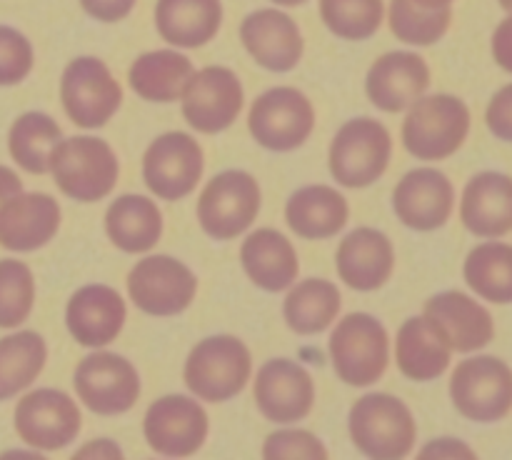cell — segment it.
Wrapping results in <instances>:
<instances>
[{"label":"cell","instance_id":"obj_1","mask_svg":"<svg viewBox=\"0 0 512 460\" xmlns=\"http://www.w3.org/2000/svg\"><path fill=\"white\" fill-rule=\"evenodd\" d=\"M348 428L360 453L375 460L405 458L418 438V425L410 408L388 393H368L355 400Z\"/></svg>","mask_w":512,"mask_h":460},{"label":"cell","instance_id":"obj_2","mask_svg":"<svg viewBox=\"0 0 512 460\" xmlns=\"http://www.w3.org/2000/svg\"><path fill=\"white\" fill-rule=\"evenodd\" d=\"M470 133V108L458 95H423L408 108L403 143L418 160H445L458 153Z\"/></svg>","mask_w":512,"mask_h":460},{"label":"cell","instance_id":"obj_3","mask_svg":"<svg viewBox=\"0 0 512 460\" xmlns=\"http://www.w3.org/2000/svg\"><path fill=\"white\" fill-rule=\"evenodd\" d=\"M120 165L113 148L103 138L60 140L50 153V175L68 198L78 203H95L113 193Z\"/></svg>","mask_w":512,"mask_h":460},{"label":"cell","instance_id":"obj_4","mask_svg":"<svg viewBox=\"0 0 512 460\" xmlns=\"http://www.w3.org/2000/svg\"><path fill=\"white\" fill-rule=\"evenodd\" d=\"M253 373L248 345L235 335H213L190 350L185 360V385L208 403L235 398Z\"/></svg>","mask_w":512,"mask_h":460},{"label":"cell","instance_id":"obj_5","mask_svg":"<svg viewBox=\"0 0 512 460\" xmlns=\"http://www.w3.org/2000/svg\"><path fill=\"white\" fill-rule=\"evenodd\" d=\"M330 358L343 383L363 388L383 378L390 360L388 330L368 313H350L330 335Z\"/></svg>","mask_w":512,"mask_h":460},{"label":"cell","instance_id":"obj_6","mask_svg":"<svg viewBox=\"0 0 512 460\" xmlns=\"http://www.w3.org/2000/svg\"><path fill=\"white\" fill-rule=\"evenodd\" d=\"M450 400L473 423H498L512 410V368L495 355H473L450 378Z\"/></svg>","mask_w":512,"mask_h":460},{"label":"cell","instance_id":"obj_7","mask_svg":"<svg viewBox=\"0 0 512 460\" xmlns=\"http://www.w3.org/2000/svg\"><path fill=\"white\" fill-rule=\"evenodd\" d=\"M393 140L388 128L373 118L348 120L330 143L328 165L345 188H368L388 170Z\"/></svg>","mask_w":512,"mask_h":460},{"label":"cell","instance_id":"obj_8","mask_svg":"<svg viewBox=\"0 0 512 460\" xmlns=\"http://www.w3.org/2000/svg\"><path fill=\"white\" fill-rule=\"evenodd\" d=\"M260 213V185L245 170L218 173L203 188L198 220L215 240H233L253 225Z\"/></svg>","mask_w":512,"mask_h":460},{"label":"cell","instance_id":"obj_9","mask_svg":"<svg viewBox=\"0 0 512 460\" xmlns=\"http://www.w3.org/2000/svg\"><path fill=\"white\" fill-rule=\"evenodd\" d=\"M60 100L75 125L88 130L103 128L118 113L123 103V88L103 60L83 55L70 60L68 68L63 70Z\"/></svg>","mask_w":512,"mask_h":460},{"label":"cell","instance_id":"obj_10","mask_svg":"<svg viewBox=\"0 0 512 460\" xmlns=\"http://www.w3.org/2000/svg\"><path fill=\"white\" fill-rule=\"evenodd\" d=\"M248 128L255 143L275 153L300 148L315 128V110L308 95L280 85L268 90L253 103Z\"/></svg>","mask_w":512,"mask_h":460},{"label":"cell","instance_id":"obj_11","mask_svg":"<svg viewBox=\"0 0 512 460\" xmlns=\"http://www.w3.org/2000/svg\"><path fill=\"white\" fill-rule=\"evenodd\" d=\"M198 293L193 270L170 255H148L128 273V295L148 315L170 318L190 308Z\"/></svg>","mask_w":512,"mask_h":460},{"label":"cell","instance_id":"obj_12","mask_svg":"<svg viewBox=\"0 0 512 460\" xmlns=\"http://www.w3.org/2000/svg\"><path fill=\"white\" fill-rule=\"evenodd\" d=\"M205 158L198 140L188 133H165L148 145L143 155V178L160 200L190 195L203 175Z\"/></svg>","mask_w":512,"mask_h":460},{"label":"cell","instance_id":"obj_13","mask_svg":"<svg viewBox=\"0 0 512 460\" xmlns=\"http://www.w3.org/2000/svg\"><path fill=\"white\" fill-rule=\"evenodd\" d=\"M180 100H183V115L190 128L215 135L228 130L238 120L245 95L233 70L223 65H208L193 73Z\"/></svg>","mask_w":512,"mask_h":460},{"label":"cell","instance_id":"obj_14","mask_svg":"<svg viewBox=\"0 0 512 460\" xmlns=\"http://www.w3.org/2000/svg\"><path fill=\"white\" fill-rule=\"evenodd\" d=\"M73 385L85 408L98 415L128 413L140 395L138 370L115 353L85 355L75 368Z\"/></svg>","mask_w":512,"mask_h":460},{"label":"cell","instance_id":"obj_15","mask_svg":"<svg viewBox=\"0 0 512 460\" xmlns=\"http://www.w3.org/2000/svg\"><path fill=\"white\" fill-rule=\"evenodd\" d=\"M80 410L70 395L55 388H40L23 395L15 405V433L38 450H60L80 433Z\"/></svg>","mask_w":512,"mask_h":460},{"label":"cell","instance_id":"obj_16","mask_svg":"<svg viewBox=\"0 0 512 460\" xmlns=\"http://www.w3.org/2000/svg\"><path fill=\"white\" fill-rule=\"evenodd\" d=\"M143 433L150 448L168 458H188L208 438V413L185 395H163L148 408Z\"/></svg>","mask_w":512,"mask_h":460},{"label":"cell","instance_id":"obj_17","mask_svg":"<svg viewBox=\"0 0 512 460\" xmlns=\"http://www.w3.org/2000/svg\"><path fill=\"white\" fill-rule=\"evenodd\" d=\"M253 398L260 413L273 423H295L313 410L315 383L303 365L275 358L255 375Z\"/></svg>","mask_w":512,"mask_h":460},{"label":"cell","instance_id":"obj_18","mask_svg":"<svg viewBox=\"0 0 512 460\" xmlns=\"http://www.w3.org/2000/svg\"><path fill=\"white\" fill-rule=\"evenodd\" d=\"M425 320L440 333L453 353H475L495 338L490 310L468 293L445 290L425 303Z\"/></svg>","mask_w":512,"mask_h":460},{"label":"cell","instance_id":"obj_19","mask_svg":"<svg viewBox=\"0 0 512 460\" xmlns=\"http://www.w3.org/2000/svg\"><path fill=\"white\" fill-rule=\"evenodd\" d=\"M395 215L408 228L428 233L443 228L455 208V188L445 173L435 168L410 170L393 193Z\"/></svg>","mask_w":512,"mask_h":460},{"label":"cell","instance_id":"obj_20","mask_svg":"<svg viewBox=\"0 0 512 460\" xmlns=\"http://www.w3.org/2000/svg\"><path fill=\"white\" fill-rule=\"evenodd\" d=\"M240 40L250 58L265 70L288 73L303 58V35L288 13L275 8H263L250 13L240 25Z\"/></svg>","mask_w":512,"mask_h":460},{"label":"cell","instance_id":"obj_21","mask_svg":"<svg viewBox=\"0 0 512 460\" xmlns=\"http://www.w3.org/2000/svg\"><path fill=\"white\" fill-rule=\"evenodd\" d=\"M430 85V68L420 55L395 50L375 60L368 70L365 90L375 108L385 113H403Z\"/></svg>","mask_w":512,"mask_h":460},{"label":"cell","instance_id":"obj_22","mask_svg":"<svg viewBox=\"0 0 512 460\" xmlns=\"http://www.w3.org/2000/svg\"><path fill=\"white\" fill-rule=\"evenodd\" d=\"M60 205L48 193H23L0 205V245L15 253H30L55 238Z\"/></svg>","mask_w":512,"mask_h":460},{"label":"cell","instance_id":"obj_23","mask_svg":"<svg viewBox=\"0 0 512 460\" xmlns=\"http://www.w3.org/2000/svg\"><path fill=\"white\" fill-rule=\"evenodd\" d=\"M125 300L110 285H85L75 290L65 308L70 335L85 348L113 343L125 325Z\"/></svg>","mask_w":512,"mask_h":460},{"label":"cell","instance_id":"obj_24","mask_svg":"<svg viewBox=\"0 0 512 460\" xmlns=\"http://www.w3.org/2000/svg\"><path fill=\"white\" fill-rule=\"evenodd\" d=\"M460 220L475 238H505L512 233V178L485 170L468 180L460 200Z\"/></svg>","mask_w":512,"mask_h":460},{"label":"cell","instance_id":"obj_25","mask_svg":"<svg viewBox=\"0 0 512 460\" xmlns=\"http://www.w3.org/2000/svg\"><path fill=\"white\" fill-rule=\"evenodd\" d=\"M335 265H338L340 280L353 290H363V293L378 290L393 275V243L388 235L375 228H355L340 240Z\"/></svg>","mask_w":512,"mask_h":460},{"label":"cell","instance_id":"obj_26","mask_svg":"<svg viewBox=\"0 0 512 460\" xmlns=\"http://www.w3.org/2000/svg\"><path fill=\"white\" fill-rule=\"evenodd\" d=\"M240 260L248 278L268 293L290 288L300 273L293 243L273 228H260L250 233L240 248Z\"/></svg>","mask_w":512,"mask_h":460},{"label":"cell","instance_id":"obj_27","mask_svg":"<svg viewBox=\"0 0 512 460\" xmlns=\"http://www.w3.org/2000/svg\"><path fill=\"white\" fill-rule=\"evenodd\" d=\"M223 23L220 0H158L155 28L175 48H200L218 35Z\"/></svg>","mask_w":512,"mask_h":460},{"label":"cell","instance_id":"obj_28","mask_svg":"<svg viewBox=\"0 0 512 460\" xmlns=\"http://www.w3.org/2000/svg\"><path fill=\"white\" fill-rule=\"evenodd\" d=\"M348 200L330 185H308L290 195L285 205V220L290 230L305 240H325L348 223Z\"/></svg>","mask_w":512,"mask_h":460},{"label":"cell","instance_id":"obj_29","mask_svg":"<svg viewBox=\"0 0 512 460\" xmlns=\"http://www.w3.org/2000/svg\"><path fill=\"white\" fill-rule=\"evenodd\" d=\"M453 350L440 338L438 330L425 320V315L408 318L395 338V360L405 378L428 383L448 370Z\"/></svg>","mask_w":512,"mask_h":460},{"label":"cell","instance_id":"obj_30","mask_svg":"<svg viewBox=\"0 0 512 460\" xmlns=\"http://www.w3.org/2000/svg\"><path fill=\"white\" fill-rule=\"evenodd\" d=\"M105 233L123 253H148L163 235V215L145 195H120L105 213Z\"/></svg>","mask_w":512,"mask_h":460},{"label":"cell","instance_id":"obj_31","mask_svg":"<svg viewBox=\"0 0 512 460\" xmlns=\"http://www.w3.org/2000/svg\"><path fill=\"white\" fill-rule=\"evenodd\" d=\"M195 68L190 58L175 50L143 53L128 70V83L135 93L150 103H173L180 100Z\"/></svg>","mask_w":512,"mask_h":460},{"label":"cell","instance_id":"obj_32","mask_svg":"<svg viewBox=\"0 0 512 460\" xmlns=\"http://www.w3.org/2000/svg\"><path fill=\"white\" fill-rule=\"evenodd\" d=\"M463 275L478 298L495 305L512 303V245L498 238L475 245L465 258Z\"/></svg>","mask_w":512,"mask_h":460},{"label":"cell","instance_id":"obj_33","mask_svg":"<svg viewBox=\"0 0 512 460\" xmlns=\"http://www.w3.org/2000/svg\"><path fill=\"white\" fill-rule=\"evenodd\" d=\"M288 328L298 335H318L335 323L340 313V290L330 280L308 278L290 285L283 305Z\"/></svg>","mask_w":512,"mask_h":460},{"label":"cell","instance_id":"obj_34","mask_svg":"<svg viewBox=\"0 0 512 460\" xmlns=\"http://www.w3.org/2000/svg\"><path fill=\"white\" fill-rule=\"evenodd\" d=\"M48 348L35 330L0 338V400L23 393L45 368Z\"/></svg>","mask_w":512,"mask_h":460},{"label":"cell","instance_id":"obj_35","mask_svg":"<svg viewBox=\"0 0 512 460\" xmlns=\"http://www.w3.org/2000/svg\"><path fill=\"white\" fill-rule=\"evenodd\" d=\"M63 140L60 125L45 113H23L8 133L10 158L33 175L50 173V153Z\"/></svg>","mask_w":512,"mask_h":460},{"label":"cell","instance_id":"obj_36","mask_svg":"<svg viewBox=\"0 0 512 460\" xmlns=\"http://www.w3.org/2000/svg\"><path fill=\"white\" fill-rule=\"evenodd\" d=\"M390 30L398 40L408 45H433L448 33L453 10L450 8H420L413 0H393L390 3Z\"/></svg>","mask_w":512,"mask_h":460},{"label":"cell","instance_id":"obj_37","mask_svg":"<svg viewBox=\"0 0 512 460\" xmlns=\"http://www.w3.org/2000/svg\"><path fill=\"white\" fill-rule=\"evenodd\" d=\"M383 0H320V18L343 40H365L383 23Z\"/></svg>","mask_w":512,"mask_h":460},{"label":"cell","instance_id":"obj_38","mask_svg":"<svg viewBox=\"0 0 512 460\" xmlns=\"http://www.w3.org/2000/svg\"><path fill=\"white\" fill-rule=\"evenodd\" d=\"M35 303V280L23 260H0V328L25 323Z\"/></svg>","mask_w":512,"mask_h":460},{"label":"cell","instance_id":"obj_39","mask_svg":"<svg viewBox=\"0 0 512 460\" xmlns=\"http://www.w3.org/2000/svg\"><path fill=\"white\" fill-rule=\"evenodd\" d=\"M33 70V45L15 28L0 25V85H18Z\"/></svg>","mask_w":512,"mask_h":460},{"label":"cell","instance_id":"obj_40","mask_svg":"<svg viewBox=\"0 0 512 460\" xmlns=\"http://www.w3.org/2000/svg\"><path fill=\"white\" fill-rule=\"evenodd\" d=\"M263 455L268 460H325L328 458V450L320 443V438H315L308 430H278V433L268 435L263 445Z\"/></svg>","mask_w":512,"mask_h":460},{"label":"cell","instance_id":"obj_41","mask_svg":"<svg viewBox=\"0 0 512 460\" xmlns=\"http://www.w3.org/2000/svg\"><path fill=\"white\" fill-rule=\"evenodd\" d=\"M485 123H488V130L495 138L512 143V83L503 85L490 98L488 110H485Z\"/></svg>","mask_w":512,"mask_h":460},{"label":"cell","instance_id":"obj_42","mask_svg":"<svg viewBox=\"0 0 512 460\" xmlns=\"http://www.w3.org/2000/svg\"><path fill=\"white\" fill-rule=\"evenodd\" d=\"M80 5L90 18L100 20V23H118V20L128 18L135 0H80Z\"/></svg>","mask_w":512,"mask_h":460},{"label":"cell","instance_id":"obj_43","mask_svg":"<svg viewBox=\"0 0 512 460\" xmlns=\"http://www.w3.org/2000/svg\"><path fill=\"white\" fill-rule=\"evenodd\" d=\"M420 458H438V460H475V450L458 438H438L420 450Z\"/></svg>","mask_w":512,"mask_h":460},{"label":"cell","instance_id":"obj_44","mask_svg":"<svg viewBox=\"0 0 512 460\" xmlns=\"http://www.w3.org/2000/svg\"><path fill=\"white\" fill-rule=\"evenodd\" d=\"M493 58L505 73L512 75V13L500 20L493 33Z\"/></svg>","mask_w":512,"mask_h":460},{"label":"cell","instance_id":"obj_45","mask_svg":"<svg viewBox=\"0 0 512 460\" xmlns=\"http://www.w3.org/2000/svg\"><path fill=\"white\" fill-rule=\"evenodd\" d=\"M75 458H93V460H115V458H123V450L118 448L115 443H110V440L100 438L95 440V443H88L83 445V448L75 453Z\"/></svg>","mask_w":512,"mask_h":460},{"label":"cell","instance_id":"obj_46","mask_svg":"<svg viewBox=\"0 0 512 460\" xmlns=\"http://www.w3.org/2000/svg\"><path fill=\"white\" fill-rule=\"evenodd\" d=\"M20 190H23V180L15 175V170L0 165V205L8 198H13V195H18Z\"/></svg>","mask_w":512,"mask_h":460},{"label":"cell","instance_id":"obj_47","mask_svg":"<svg viewBox=\"0 0 512 460\" xmlns=\"http://www.w3.org/2000/svg\"><path fill=\"white\" fill-rule=\"evenodd\" d=\"M413 3L420 5V8H450L453 0H413Z\"/></svg>","mask_w":512,"mask_h":460},{"label":"cell","instance_id":"obj_48","mask_svg":"<svg viewBox=\"0 0 512 460\" xmlns=\"http://www.w3.org/2000/svg\"><path fill=\"white\" fill-rule=\"evenodd\" d=\"M275 5H288V8H293V5H303L308 3V0H273Z\"/></svg>","mask_w":512,"mask_h":460},{"label":"cell","instance_id":"obj_49","mask_svg":"<svg viewBox=\"0 0 512 460\" xmlns=\"http://www.w3.org/2000/svg\"><path fill=\"white\" fill-rule=\"evenodd\" d=\"M500 8L505 10V13H512V0H498Z\"/></svg>","mask_w":512,"mask_h":460}]
</instances>
